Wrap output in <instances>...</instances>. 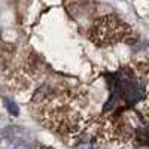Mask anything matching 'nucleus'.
<instances>
[{
	"mask_svg": "<svg viewBox=\"0 0 149 149\" xmlns=\"http://www.w3.org/2000/svg\"><path fill=\"white\" fill-rule=\"evenodd\" d=\"M104 127L119 139L149 145V61H134L109 74Z\"/></svg>",
	"mask_w": 149,
	"mask_h": 149,
	"instance_id": "nucleus-1",
	"label": "nucleus"
},
{
	"mask_svg": "<svg viewBox=\"0 0 149 149\" xmlns=\"http://www.w3.org/2000/svg\"><path fill=\"white\" fill-rule=\"evenodd\" d=\"M33 103L40 107L46 124H76L82 107V97L72 90L43 86L34 94Z\"/></svg>",
	"mask_w": 149,
	"mask_h": 149,
	"instance_id": "nucleus-2",
	"label": "nucleus"
},
{
	"mask_svg": "<svg viewBox=\"0 0 149 149\" xmlns=\"http://www.w3.org/2000/svg\"><path fill=\"white\" fill-rule=\"evenodd\" d=\"M90 39L97 46H110L121 42H134L136 33L130 24L115 15H104L93 22Z\"/></svg>",
	"mask_w": 149,
	"mask_h": 149,
	"instance_id": "nucleus-3",
	"label": "nucleus"
},
{
	"mask_svg": "<svg viewBox=\"0 0 149 149\" xmlns=\"http://www.w3.org/2000/svg\"><path fill=\"white\" fill-rule=\"evenodd\" d=\"M0 149H33V148L24 140H15V139L5 137L0 142Z\"/></svg>",
	"mask_w": 149,
	"mask_h": 149,
	"instance_id": "nucleus-4",
	"label": "nucleus"
},
{
	"mask_svg": "<svg viewBox=\"0 0 149 149\" xmlns=\"http://www.w3.org/2000/svg\"><path fill=\"white\" fill-rule=\"evenodd\" d=\"M3 134L5 137L15 139V140H24V137H26V131L18 127H8L6 130H3Z\"/></svg>",
	"mask_w": 149,
	"mask_h": 149,
	"instance_id": "nucleus-5",
	"label": "nucleus"
},
{
	"mask_svg": "<svg viewBox=\"0 0 149 149\" xmlns=\"http://www.w3.org/2000/svg\"><path fill=\"white\" fill-rule=\"evenodd\" d=\"M5 104H6V107H8V110H9V113H12L14 116H17L18 113H19V110H18V106L12 102V100H9V98H6L5 100Z\"/></svg>",
	"mask_w": 149,
	"mask_h": 149,
	"instance_id": "nucleus-6",
	"label": "nucleus"
},
{
	"mask_svg": "<svg viewBox=\"0 0 149 149\" xmlns=\"http://www.w3.org/2000/svg\"><path fill=\"white\" fill-rule=\"evenodd\" d=\"M66 2L70 5H79V3H85L86 0H66Z\"/></svg>",
	"mask_w": 149,
	"mask_h": 149,
	"instance_id": "nucleus-7",
	"label": "nucleus"
}]
</instances>
